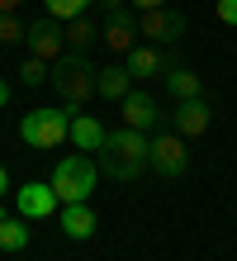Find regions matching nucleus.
Listing matches in <instances>:
<instances>
[{
	"label": "nucleus",
	"instance_id": "obj_3",
	"mask_svg": "<svg viewBox=\"0 0 237 261\" xmlns=\"http://www.w3.org/2000/svg\"><path fill=\"white\" fill-rule=\"evenodd\" d=\"M52 86H57V95H62V105H67L71 114L81 110L90 95H100V90H95V67L86 62V57H76V53L52 62Z\"/></svg>",
	"mask_w": 237,
	"mask_h": 261
},
{
	"label": "nucleus",
	"instance_id": "obj_20",
	"mask_svg": "<svg viewBox=\"0 0 237 261\" xmlns=\"http://www.w3.org/2000/svg\"><path fill=\"white\" fill-rule=\"evenodd\" d=\"M29 38V24H19V14H0V48H19Z\"/></svg>",
	"mask_w": 237,
	"mask_h": 261
},
{
	"label": "nucleus",
	"instance_id": "obj_16",
	"mask_svg": "<svg viewBox=\"0 0 237 261\" xmlns=\"http://www.w3.org/2000/svg\"><path fill=\"white\" fill-rule=\"evenodd\" d=\"M166 86H171V95H176V100H195L199 95V76L190 71V67H171Z\"/></svg>",
	"mask_w": 237,
	"mask_h": 261
},
{
	"label": "nucleus",
	"instance_id": "obj_5",
	"mask_svg": "<svg viewBox=\"0 0 237 261\" xmlns=\"http://www.w3.org/2000/svg\"><path fill=\"white\" fill-rule=\"evenodd\" d=\"M138 34L147 43H162V48H176L185 38V14L171 10V5H156V10H138Z\"/></svg>",
	"mask_w": 237,
	"mask_h": 261
},
{
	"label": "nucleus",
	"instance_id": "obj_7",
	"mask_svg": "<svg viewBox=\"0 0 237 261\" xmlns=\"http://www.w3.org/2000/svg\"><path fill=\"white\" fill-rule=\"evenodd\" d=\"M123 67H128L133 81H166L176 62H171V53L162 48V43H138V48L128 53V62H123Z\"/></svg>",
	"mask_w": 237,
	"mask_h": 261
},
{
	"label": "nucleus",
	"instance_id": "obj_4",
	"mask_svg": "<svg viewBox=\"0 0 237 261\" xmlns=\"http://www.w3.org/2000/svg\"><path fill=\"white\" fill-rule=\"evenodd\" d=\"M67 138H71V110L67 114L34 110V114H24V124H19V143H29V147H62Z\"/></svg>",
	"mask_w": 237,
	"mask_h": 261
},
{
	"label": "nucleus",
	"instance_id": "obj_26",
	"mask_svg": "<svg viewBox=\"0 0 237 261\" xmlns=\"http://www.w3.org/2000/svg\"><path fill=\"white\" fill-rule=\"evenodd\" d=\"M5 105H10V81L0 76V110H5Z\"/></svg>",
	"mask_w": 237,
	"mask_h": 261
},
{
	"label": "nucleus",
	"instance_id": "obj_2",
	"mask_svg": "<svg viewBox=\"0 0 237 261\" xmlns=\"http://www.w3.org/2000/svg\"><path fill=\"white\" fill-rule=\"evenodd\" d=\"M47 186L57 190L62 204H86L90 190H95V157L90 152H67V157L57 162V171Z\"/></svg>",
	"mask_w": 237,
	"mask_h": 261
},
{
	"label": "nucleus",
	"instance_id": "obj_10",
	"mask_svg": "<svg viewBox=\"0 0 237 261\" xmlns=\"http://www.w3.org/2000/svg\"><path fill=\"white\" fill-rule=\"evenodd\" d=\"M119 114H123V128H138V133H147L156 119H162V110H156V100L147 90H128V95L119 100Z\"/></svg>",
	"mask_w": 237,
	"mask_h": 261
},
{
	"label": "nucleus",
	"instance_id": "obj_1",
	"mask_svg": "<svg viewBox=\"0 0 237 261\" xmlns=\"http://www.w3.org/2000/svg\"><path fill=\"white\" fill-rule=\"evenodd\" d=\"M152 166V138L138 133V128H119L104 138L100 147V171L114 176V180H138L142 171Z\"/></svg>",
	"mask_w": 237,
	"mask_h": 261
},
{
	"label": "nucleus",
	"instance_id": "obj_18",
	"mask_svg": "<svg viewBox=\"0 0 237 261\" xmlns=\"http://www.w3.org/2000/svg\"><path fill=\"white\" fill-rule=\"evenodd\" d=\"M19 81H24V86H43V81H52V62H43V57L29 53L24 62H19Z\"/></svg>",
	"mask_w": 237,
	"mask_h": 261
},
{
	"label": "nucleus",
	"instance_id": "obj_6",
	"mask_svg": "<svg viewBox=\"0 0 237 261\" xmlns=\"http://www.w3.org/2000/svg\"><path fill=\"white\" fill-rule=\"evenodd\" d=\"M190 138H180L176 128H166L162 138H152V171L156 176H166V180H176L185 176V166H190Z\"/></svg>",
	"mask_w": 237,
	"mask_h": 261
},
{
	"label": "nucleus",
	"instance_id": "obj_19",
	"mask_svg": "<svg viewBox=\"0 0 237 261\" xmlns=\"http://www.w3.org/2000/svg\"><path fill=\"white\" fill-rule=\"evenodd\" d=\"M43 5H47V19H81L95 0H43Z\"/></svg>",
	"mask_w": 237,
	"mask_h": 261
},
{
	"label": "nucleus",
	"instance_id": "obj_21",
	"mask_svg": "<svg viewBox=\"0 0 237 261\" xmlns=\"http://www.w3.org/2000/svg\"><path fill=\"white\" fill-rule=\"evenodd\" d=\"M67 43H76V48H86V43H95V24L86 19H67Z\"/></svg>",
	"mask_w": 237,
	"mask_h": 261
},
{
	"label": "nucleus",
	"instance_id": "obj_14",
	"mask_svg": "<svg viewBox=\"0 0 237 261\" xmlns=\"http://www.w3.org/2000/svg\"><path fill=\"white\" fill-rule=\"evenodd\" d=\"M62 233L76 238V242L95 238V209H90V199H86V204H62Z\"/></svg>",
	"mask_w": 237,
	"mask_h": 261
},
{
	"label": "nucleus",
	"instance_id": "obj_24",
	"mask_svg": "<svg viewBox=\"0 0 237 261\" xmlns=\"http://www.w3.org/2000/svg\"><path fill=\"white\" fill-rule=\"evenodd\" d=\"M19 5L24 0H0V14H19Z\"/></svg>",
	"mask_w": 237,
	"mask_h": 261
},
{
	"label": "nucleus",
	"instance_id": "obj_23",
	"mask_svg": "<svg viewBox=\"0 0 237 261\" xmlns=\"http://www.w3.org/2000/svg\"><path fill=\"white\" fill-rule=\"evenodd\" d=\"M95 10H104V19H109V14H123V10H128V0H95Z\"/></svg>",
	"mask_w": 237,
	"mask_h": 261
},
{
	"label": "nucleus",
	"instance_id": "obj_22",
	"mask_svg": "<svg viewBox=\"0 0 237 261\" xmlns=\"http://www.w3.org/2000/svg\"><path fill=\"white\" fill-rule=\"evenodd\" d=\"M218 19H223V24H237V0H218Z\"/></svg>",
	"mask_w": 237,
	"mask_h": 261
},
{
	"label": "nucleus",
	"instance_id": "obj_12",
	"mask_svg": "<svg viewBox=\"0 0 237 261\" xmlns=\"http://www.w3.org/2000/svg\"><path fill=\"white\" fill-rule=\"evenodd\" d=\"M100 38H104V48H114V53H123V57H128V53L138 48L133 38H142V34H138V19H133V10H123V14H109Z\"/></svg>",
	"mask_w": 237,
	"mask_h": 261
},
{
	"label": "nucleus",
	"instance_id": "obj_27",
	"mask_svg": "<svg viewBox=\"0 0 237 261\" xmlns=\"http://www.w3.org/2000/svg\"><path fill=\"white\" fill-rule=\"evenodd\" d=\"M0 195H10V171L0 166Z\"/></svg>",
	"mask_w": 237,
	"mask_h": 261
},
{
	"label": "nucleus",
	"instance_id": "obj_9",
	"mask_svg": "<svg viewBox=\"0 0 237 261\" xmlns=\"http://www.w3.org/2000/svg\"><path fill=\"white\" fill-rule=\"evenodd\" d=\"M29 53L43 57V62H57L62 57V43H67V34H62V19H38V24H29Z\"/></svg>",
	"mask_w": 237,
	"mask_h": 261
},
{
	"label": "nucleus",
	"instance_id": "obj_17",
	"mask_svg": "<svg viewBox=\"0 0 237 261\" xmlns=\"http://www.w3.org/2000/svg\"><path fill=\"white\" fill-rule=\"evenodd\" d=\"M0 247L5 252H24L29 247V228L19 219H5V214H0Z\"/></svg>",
	"mask_w": 237,
	"mask_h": 261
},
{
	"label": "nucleus",
	"instance_id": "obj_15",
	"mask_svg": "<svg viewBox=\"0 0 237 261\" xmlns=\"http://www.w3.org/2000/svg\"><path fill=\"white\" fill-rule=\"evenodd\" d=\"M95 90H100L104 100H123V95L133 90L128 67H100V71H95Z\"/></svg>",
	"mask_w": 237,
	"mask_h": 261
},
{
	"label": "nucleus",
	"instance_id": "obj_13",
	"mask_svg": "<svg viewBox=\"0 0 237 261\" xmlns=\"http://www.w3.org/2000/svg\"><path fill=\"white\" fill-rule=\"evenodd\" d=\"M104 124L95 114H71V143H76V152H100L104 147Z\"/></svg>",
	"mask_w": 237,
	"mask_h": 261
},
{
	"label": "nucleus",
	"instance_id": "obj_25",
	"mask_svg": "<svg viewBox=\"0 0 237 261\" xmlns=\"http://www.w3.org/2000/svg\"><path fill=\"white\" fill-rule=\"evenodd\" d=\"M156 5H171V0H133V10H156Z\"/></svg>",
	"mask_w": 237,
	"mask_h": 261
},
{
	"label": "nucleus",
	"instance_id": "obj_11",
	"mask_svg": "<svg viewBox=\"0 0 237 261\" xmlns=\"http://www.w3.org/2000/svg\"><path fill=\"white\" fill-rule=\"evenodd\" d=\"M57 190L43 186V180H29L19 186V219H47V214H57Z\"/></svg>",
	"mask_w": 237,
	"mask_h": 261
},
{
	"label": "nucleus",
	"instance_id": "obj_8",
	"mask_svg": "<svg viewBox=\"0 0 237 261\" xmlns=\"http://www.w3.org/2000/svg\"><path fill=\"white\" fill-rule=\"evenodd\" d=\"M214 124V114H209V100L195 95V100H176V110H171V128H176L180 138H204Z\"/></svg>",
	"mask_w": 237,
	"mask_h": 261
}]
</instances>
